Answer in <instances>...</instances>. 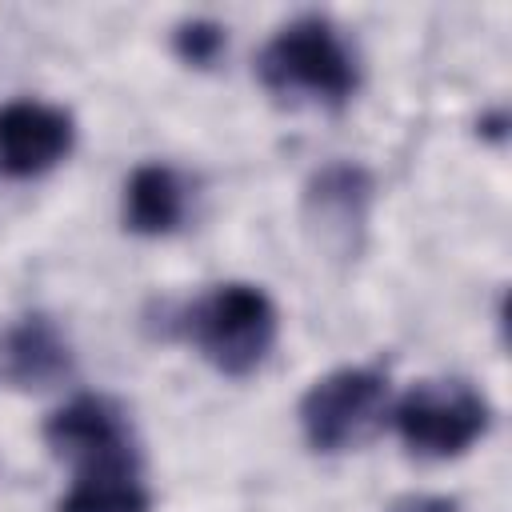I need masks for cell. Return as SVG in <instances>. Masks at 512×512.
<instances>
[{
	"mask_svg": "<svg viewBox=\"0 0 512 512\" xmlns=\"http://www.w3.org/2000/svg\"><path fill=\"white\" fill-rule=\"evenodd\" d=\"M368 204H372V176L352 160L324 164L304 188V216L320 232V244L336 252L356 248L368 220Z\"/></svg>",
	"mask_w": 512,
	"mask_h": 512,
	"instance_id": "7",
	"label": "cell"
},
{
	"mask_svg": "<svg viewBox=\"0 0 512 512\" xmlns=\"http://www.w3.org/2000/svg\"><path fill=\"white\" fill-rule=\"evenodd\" d=\"M392 420L408 452L424 460H448L484 436L488 400L468 380H420L400 396Z\"/></svg>",
	"mask_w": 512,
	"mask_h": 512,
	"instance_id": "3",
	"label": "cell"
},
{
	"mask_svg": "<svg viewBox=\"0 0 512 512\" xmlns=\"http://www.w3.org/2000/svg\"><path fill=\"white\" fill-rule=\"evenodd\" d=\"M72 372V348L52 316H20L0 332V384L36 392L52 388Z\"/></svg>",
	"mask_w": 512,
	"mask_h": 512,
	"instance_id": "8",
	"label": "cell"
},
{
	"mask_svg": "<svg viewBox=\"0 0 512 512\" xmlns=\"http://www.w3.org/2000/svg\"><path fill=\"white\" fill-rule=\"evenodd\" d=\"M412 512H444V508H412Z\"/></svg>",
	"mask_w": 512,
	"mask_h": 512,
	"instance_id": "12",
	"label": "cell"
},
{
	"mask_svg": "<svg viewBox=\"0 0 512 512\" xmlns=\"http://www.w3.org/2000/svg\"><path fill=\"white\" fill-rule=\"evenodd\" d=\"M188 208V188L168 164H140L124 188V224L140 236H164L180 228Z\"/></svg>",
	"mask_w": 512,
	"mask_h": 512,
	"instance_id": "9",
	"label": "cell"
},
{
	"mask_svg": "<svg viewBox=\"0 0 512 512\" xmlns=\"http://www.w3.org/2000/svg\"><path fill=\"white\" fill-rule=\"evenodd\" d=\"M260 80L268 92L284 100H312V104H344L356 92V56L340 28L324 16H300L264 44Z\"/></svg>",
	"mask_w": 512,
	"mask_h": 512,
	"instance_id": "1",
	"label": "cell"
},
{
	"mask_svg": "<svg viewBox=\"0 0 512 512\" xmlns=\"http://www.w3.org/2000/svg\"><path fill=\"white\" fill-rule=\"evenodd\" d=\"M388 408V380L376 368H336L320 376L300 400V428L316 452H344L364 444Z\"/></svg>",
	"mask_w": 512,
	"mask_h": 512,
	"instance_id": "4",
	"label": "cell"
},
{
	"mask_svg": "<svg viewBox=\"0 0 512 512\" xmlns=\"http://www.w3.org/2000/svg\"><path fill=\"white\" fill-rule=\"evenodd\" d=\"M72 116L44 100L0 104V172L40 176L72 152Z\"/></svg>",
	"mask_w": 512,
	"mask_h": 512,
	"instance_id": "6",
	"label": "cell"
},
{
	"mask_svg": "<svg viewBox=\"0 0 512 512\" xmlns=\"http://www.w3.org/2000/svg\"><path fill=\"white\" fill-rule=\"evenodd\" d=\"M44 440L52 456L72 468V476L140 468L128 416L104 396H76L56 408L44 424Z\"/></svg>",
	"mask_w": 512,
	"mask_h": 512,
	"instance_id": "5",
	"label": "cell"
},
{
	"mask_svg": "<svg viewBox=\"0 0 512 512\" xmlns=\"http://www.w3.org/2000/svg\"><path fill=\"white\" fill-rule=\"evenodd\" d=\"M184 336L224 376H248L276 344V304L256 284H216L184 308Z\"/></svg>",
	"mask_w": 512,
	"mask_h": 512,
	"instance_id": "2",
	"label": "cell"
},
{
	"mask_svg": "<svg viewBox=\"0 0 512 512\" xmlns=\"http://www.w3.org/2000/svg\"><path fill=\"white\" fill-rule=\"evenodd\" d=\"M172 44H176V56L184 64H196V68H208L216 64V56L224 52V28L216 20H184L176 32H172Z\"/></svg>",
	"mask_w": 512,
	"mask_h": 512,
	"instance_id": "11",
	"label": "cell"
},
{
	"mask_svg": "<svg viewBox=\"0 0 512 512\" xmlns=\"http://www.w3.org/2000/svg\"><path fill=\"white\" fill-rule=\"evenodd\" d=\"M148 488L140 468L100 472V476H72L60 512H148Z\"/></svg>",
	"mask_w": 512,
	"mask_h": 512,
	"instance_id": "10",
	"label": "cell"
}]
</instances>
